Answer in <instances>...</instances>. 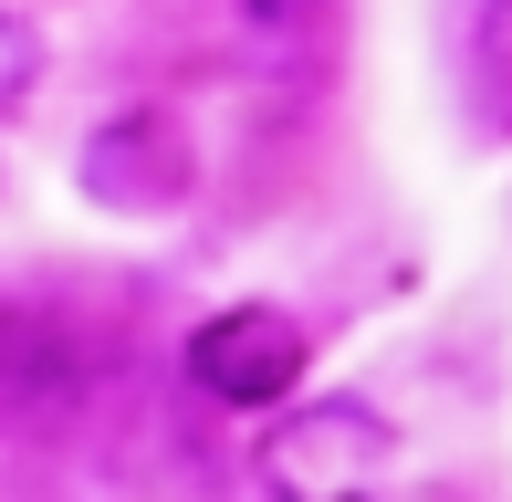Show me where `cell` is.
I'll return each mask as SVG.
<instances>
[{"mask_svg": "<svg viewBox=\"0 0 512 502\" xmlns=\"http://www.w3.org/2000/svg\"><path fill=\"white\" fill-rule=\"evenodd\" d=\"M387 461H398V429H387L366 398H304L293 419L262 429V450H251L262 492H293V502H345V492L377 482Z\"/></svg>", "mask_w": 512, "mask_h": 502, "instance_id": "6da1fadb", "label": "cell"}, {"mask_svg": "<svg viewBox=\"0 0 512 502\" xmlns=\"http://www.w3.org/2000/svg\"><path fill=\"white\" fill-rule=\"evenodd\" d=\"M95 408V346L42 304H0V429H74Z\"/></svg>", "mask_w": 512, "mask_h": 502, "instance_id": "7a4b0ae2", "label": "cell"}, {"mask_svg": "<svg viewBox=\"0 0 512 502\" xmlns=\"http://www.w3.org/2000/svg\"><path fill=\"white\" fill-rule=\"evenodd\" d=\"M189 377L220 408H283L293 387H304V325H293L283 304H220L189 335Z\"/></svg>", "mask_w": 512, "mask_h": 502, "instance_id": "3957f363", "label": "cell"}, {"mask_svg": "<svg viewBox=\"0 0 512 502\" xmlns=\"http://www.w3.org/2000/svg\"><path fill=\"white\" fill-rule=\"evenodd\" d=\"M84 199L95 210H126V220H157L189 199V136H178L168 116H115L84 136Z\"/></svg>", "mask_w": 512, "mask_h": 502, "instance_id": "277c9868", "label": "cell"}, {"mask_svg": "<svg viewBox=\"0 0 512 502\" xmlns=\"http://www.w3.org/2000/svg\"><path fill=\"white\" fill-rule=\"evenodd\" d=\"M481 84L512 95V0H481Z\"/></svg>", "mask_w": 512, "mask_h": 502, "instance_id": "5b68a950", "label": "cell"}, {"mask_svg": "<svg viewBox=\"0 0 512 502\" xmlns=\"http://www.w3.org/2000/svg\"><path fill=\"white\" fill-rule=\"evenodd\" d=\"M32 63H42V42L21 32V21H0V105H11L21 84H32Z\"/></svg>", "mask_w": 512, "mask_h": 502, "instance_id": "8992f818", "label": "cell"}, {"mask_svg": "<svg viewBox=\"0 0 512 502\" xmlns=\"http://www.w3.org/2000/svg\"><path fill=\"white\" fill-rule=\"evenodd\" d=\"M251 21H272V32H283V21H304V0H241Z\"/></svg>", "mask_w": 512, "mask_h": 502, "instance_id": "52a82bcc", "label": "cell"}]
</instances>
